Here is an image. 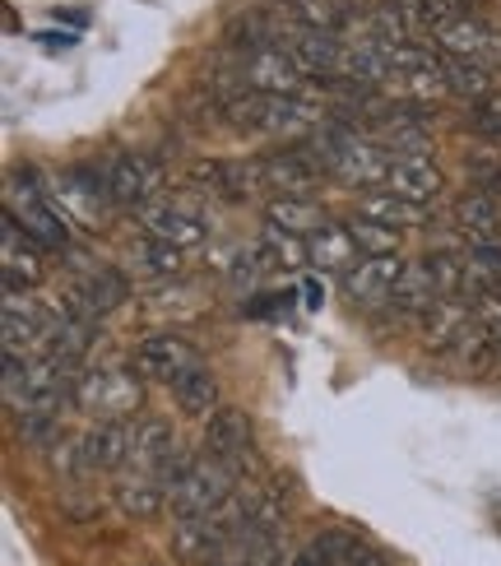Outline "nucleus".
I'll use <instances>...</instances> for the list:
<instances>
[{"label": "nucleus", "mask_w": 501, "mask_h": 566, "mask_svg": "<svg viewBox=\"0 0 501 566\" xmlns=\"http://www.w3.org/2000/svg\"><path fill=\"white\" fill-rule=\"evenodd\" d=\"M173 395H177V405L186 413H196V418H209L213 409H219V381H213V371L205 363L186 367L177 381H173Z\"/></svg>", "instance_id": "27"}, {"label": "nucleus", "mask_w": 501, "mask_h": 566, "mask_svg": "<svg viewBox=\"0 0 501 566\" xmlns=\"http://www.w3.org/2000/svg\"><path fill=\"white\" fill-rule=\"evenodd\" d=\"M75 405L103 418H122L131 409H139V376L135 367H84L75 381Z\"/></svg>", "instance_id": "7"}, {"label": "nucleus", "mask_w": 501, "mask_h": 566, "mask_svg": "<svg viewBox=\"0 0 501 566\" xmlns=\"http://www.w3.org/2000/svg\"><path fill=\"white\" fill-rule=\"evenodd\" d=\"M255 247H260V255H265L270 270H302L306 265V238H293V232H283L274 223H265Z\"/></svg>", "instance_id": "28"}, {"label": "nucleus", "mask_w": 501, "mask_h": 566, "mask_svg": "<svg viewBox=\"0 0 501 566\" xmlns=\"http://www.w3.org/2000/svg\"><path fill=\"white\" fill-rule=\"evenodd\" d=\"M139 228H145V238L167 242V247H181V251L205 247V238H209L205 214H196V209H186L177 200L145 205V209H139Z\"/></svg>", "instance_id": "13"}, {"label": "nucleus", "mask_w": 501, "mask_h": 566, "mask_svg": "<svg viewBox=\"0 0 501 566\" xmlns=\"http://www.w3.org/2000/svg\"><path fill=\"white\" fill-rule=\"evenodd\" d=\"M456 6H460V10H469V14H473V10H479V6H483V0H456Z\"/></svg>", "instance_id": "36"}, {"label": "nucleus", "mask_w": 501, "mask_h": 566, "mask_svg": "<svg viewBox=\"0 0 501 566\" xmlns=\"http://www.w3.org/2000/svg\"><path fill=\"white\" fill-rule=\"evenodd\" d=\"M6 214L38 238L46 251H65L70 247V228L61 219V209L42 196V186H33V172H14L6 186Z\"/></svg>", "instance_id": "3"}, {"label": "nucleus", "mask_w": 501, "mask_h": 566, "mask_svg": "<svg viewBox=\"0 0 501 566\" xmlns=\"http://www.w3.org/2000/svg\"><path fill=\"white\" fill-rule=\"evenodd\" d=\"M279 557H283V534L247 521L237 534L223 538L209 566H279Z\"/></svg>", "instance_id": "16"}, {"label": "nucleus", "mask_w": 501, "mask_h": 566, "mask_svg": "<svg viewBox=\"0 0 501 566\" xmlns=\"http://www.w3.org/2000/svg\"><path fill=\"white\" fill-rule=\"evenodd\" d=\"M223 122L251 135H283V139H306L316 126L330 122V112L316 107V98H293V93H228L219 103Z\"/></svg>", "instance_id": "1"}, {"label": "nucleus", "mask_w": 501, "mask_h": 566, "mask_svg": "<svg viewBox=\"0 0 501 566\" xmlns=\"http://www.w3.org/2000/svg\"><path fill=\"white\" fill-rule=\"evenodd\" d=\"M173 446H177V432L167 428L163 418H145V422H135L126 464L139 469V474H158V464L167 460V451H173Z\"/></svg>", "instance_id": "23"}, {"label": "nucleus", "mask_w": 501, "mask_h": 566, "mask_svg": "<svg viewBox=\"0 0 501 566\" xmlns=\"http://www.w3.org/2000/svg\"><path fill=\"white\" fill-rule=\"evenodd\" d=\"M456 228L465 247H488V242H501V200L488 196V191H473L456 205Z\"/></svg>", "instance_id": "19"}, {"label": "nucleus", "mask_w": 501, "mask_h": 566, "mask_svg": "<svg viewBox=\"0 0 501 566\" xmlns=\"http://www.w3.org/2000/svg\"><path fill=\"white\" fill-rule=\"evenodd\" d=\"M390 6L409 14V23H414L422 38H432L446 19H456V14H460L456 0H390Z\"/></svg>", "instance_id": "31"}, {"label": "nucleus", "mask_w": 501, "mask_h": 566, "mask_svg": "<svg viewBox=\"0 0 501 566\" xmlns=\"http://www.w3.org/2000/svg\"><path fill=\"white\" fill-rule=\"evenodd\" d=\"M404 255H363L348 274H340L344 283V297L357 306V312H390V297H395V283L404 274Z\"/></svg>", "instance_id": "9"}, {"label": "nucleus", "mask_w": 501, "mask_h": 566, "mask_svg": "<svg viewBox=\"0 0 501 566\" xmlns=\"http://www.w3.org/2000/svg\"><path fill=\"white\" fill-rule=\"evenodd\" d=\"M289 306H293V293H260L247 306V316H289Z\"/></svg>", "instance_id": "33"}, {"label": "nucleus", "mask_w": 501, "mask_h": 566, "mask_svg": "<svg viewBox=\"0 0 501 566\" xmlns=\"http://www.w3.org/2000/svg\"><path fill=\"white\" fill-rule=\"evenodd\" d=\"M432 265V279L441 297H469V265H465V251H427L422 255Z\"/></svg>", "instance_id": "30"}, {"label": "nucleus", "mask_w": 501, "mask_h": 566, "mask_svg": "<svg viewBox=\"0 0 501 566\" xmlns=\"http://www.w3.org/2000/svg\"><path fill=\"white\" fill-rule=\"evenodd\" d=\"M265 223L293 232V238H312V232H321L330 219H325V209H316L312 196H274L265 205Z\"/></svg>", "instance_id": "24"}, {"label": "nucleus", "mask_w": 501, "mask_h": 566, "mask_svg": "<svg viewBox=\"0 0 501 566\" xmlns=\"http://www.w3.org/2000/svg\"><path fill=\"white\" fill-rule=\"evenodd\" d=\"M357 214L380 219V223H390L399 232H409V228H422L427 223V205L404 200L395 191H363V196H357Z\"/></svg>", "instance_id": "25"}, {"label": "nucleus", "mask_w": 501, "mask_h": 566, "mask_svg": "<svg viewBox=\"0 0 501 566\" xmlns=\"http://www.w3.org/2000/svg\"><path fill=\"white\" fill-rule=\"evenodd\" d=\"M200 451L223 460L232 474H247L255 464V432H251V418L237 409V405H219L205 418V432H200Z\"/></svg>", "instance_id": "6"}, {"label": "nucleus", "mask_w": 501, "mask_h": 566, "mask_svg": "<svg viewBox=\"0 0 501 566\" xmlns=\"http://www.w3.org/2000/svg\"><path fill=\"white\" fill-rule=\"evenodd\" d=\"M446 56V52H441ZM441 80L456 98H469V103H488L497 93V70L479 65V61H460V56H446L441 61Z\"/></svg>", "instance_id": "26"}, {"label": "nucleus", "mask_w": 501, "mask_h": 566, "mask_svg": "<svg viewBox=\"0 0 501 566\" xmlns=\"http://www.w3.org/2000/svg\"><path fill=\"white\" fill-rule=\"evenodd\" d=\"M163 181H167V168L163 158L149 154V149H126L107 163V191L122 209H145L163 196Z\"/></svg>", "instance_id": "5"}, {"label": "nucleus", "mask_w": 501, "mask_h": 566, "mask_svg": "<svg viewBox=\"0 0 501 566\" xmlns=\"http://www.w3.org/2000/svg\"><path fill=\"white\" fill-rule=\"evenodd\" d=\"M414 325H418V335H422L427 348L450 353L473 325H479V316H473V302L469 297H437Z\"/></svg>", "instance_id": "15"}, {"label": "nucleus", "mask_w": 501, "mask_h": 566, "mask_svg": "<svg viewBox=\"0 0 501 566\" xmlns=\"http://www.w3.org/2000/svg\"><path fill=\"white\" fill-rule=\"evenodd\" d=\"M274 6H283V10H293V6H302V0H274Z\"/></svg>", "instance_id": "37"}, {"label": "nucleus", "mask_w": 501, "mask_h": 566, "mask_svg": "<svg viewBox=\"0 0 501 566\" xmlns=\"http://www.w3.org/2000/svg\"><path fill=\"white\" fill-rule=\"evenodd\" d=\"M437 297H441V289H437V279H432V265H427V261H409V265H404V274H399V283H395L390 312L404 316V321H418Z\"/></svg>", "instance_id": "21"}, {"label": "nucleus", "mask_w": 501, "mask_h": 566, "mask_svg": "<svg viewBox=\"0 0 501 566\" xmlns=\"http://www.w3.org/2000/svg\"><path fill=\"white\" fill-rule=\"evenodd\" d=\"M139 255V265H145L149 274H181V247H167V242H154V238H145V247L135 251Z\"/></svg>", "instance_id": "32"}, {"label": "nucleus", "mask_w": 501, "mask_h": 566, "mask_svg": "<svg viewBox=\"0 0 501 566\" xmlns=\"http://www.w3.org/2000/svg\"><path fill=\"white\" fill-rule=\"evenodd\" d=\"M427 42H432L437 52H446V56L479 61V65H488V70H501V33L492 29L488 19L469 14V10H460L456 19H446Z\"/></svg>", "instance_id": "8"}, {"label": "nucleus", "mask_w": 501, "mask_h": 566, "mask_svg": "<svg viewBox=\"0 0 501 566\" xmlns=\"http://www.w3.org/2000/svg\"><path fill=\"white\" fill-rule=\"evenodd\" d=\"M112 497H116V511L131 515V521H154V515L167 506V483L158 474L131 469V474L112 488Z\"/></svg>", "instance_id": "20"}, {"label": "nucleus", "mask_w": 501, "mask_h": 566, "mask_svg": "<svg viewBox=\"0 0 501 566\" xmlns=\"http://www.w3.org/2000/svg\"><path fill=\"white\" fill-rule=\"evenodd\" d=\"M196 363H200L196 344L173 335V329H163V335H145L131 353V367H135L139 381H163V386H173L177 376L186 367H196Z\"/></svg>", "instance_id": "10"}, {"label": "nucleus", "mask_w": 501, "mask_h": 566, "mask_svg": "<svg viewBox=\"0 0 501 566\" xmlns=\"http://www.w3.org/2000/svg\"><path fill=\"white\" fill-rule=\"evenodd\" d=\"M46 247L38 238H29L10 214L0 223V274H6V289L10 293H29L46 279Z\"/></svg>", "instance_id": "11"}, {"label": "nucleus", "mask_w": 501, "mask_h": 566, "mask_svg": "<svg viewBox=\"0 0 501 566\" xmlns=\"http://www.w3.org/2000/svg\"><path fill=\"white\" fill-rule=\"evenodd\" d=\"M441 168L432 158H390V172L380 181V191H395L404 200H418V205H432L441 196Z\"/></svg>", "instance_id": "17"}, {"label": "nucleus", "mask_w": 501, "mask_h": 566, "mask_svg": "<svg viewBox=\"0 0 501 566\" xmlns=\"http://www.w3.org/2000/svg\"><path fill=\"white\" fill-rule=\"evenodd\" d=\"M302 293H306V306H321V302H325V283H321L316 274H306V279H302Z\"/></svg>", "instance_id": "34"}, {"label": "nucleus", "mask_w": 501, "mask_h": 566, "mask_svg": "<svg viewBox=\"0 0 501 566\" xmlns=\"http://www.w3.org/2000/svg\"><path fill=\"white\" fill-rule=\"evenodd\" d=\"M293 93V98H312L316 84L312 75L298 65V56L283 42L270 46H251V52H237L232 61V93Z\"/></svg>", "instance_id": "2"}, {"label": "nucleus", "mask_w": 501, "mask_h": 566, "mask_svg": "<svg viewBox=\"0 0 501 566\" xmlns=\"http://www.w3.org/2000/svg\"><path fill=\"white\" fill-rule=\"evenodd\" d=\"M492 339H497V348H501V329H492Z\"/></svg>", "instance_id": "38"}, {"label": "nucleus", "mask_w": 501, "mask_h": 566, "mask_svg": "<svg viewBox=\"0 0 501 566\" xmlns=\"http://www.w3.org/2000/svg\"><path fill=\"white\" fill-rule=\"evenodd\" d=\"M348 232H353V242H357V251H363V255H399V247H404L399 228L380 223V219H367V214H353Z\"/></svg>", "instance_id": "29"}, {"label": "nucleus", "mask_w": 501, "mask_h": 566, "mask_svg": "<svg viewBox=\"0 0 501 566\" xmlns=\"http://www.w3.org/2000/svg\"><path fill=\"white\" fill-rule=\"evenodd\" d=\"M131 437H135V428L126 418H98L84 432V441L75 446L80 469H84V474H98V469H122L126 455H131Z\"/></svg>", "instance_id": "14"}, {"label": "nucleus", "mask_w": 501, "mask_h": 566, "mask_svg": "<svg viewBox=\"0 0 501 566\" xmlns=\"http://www.w3.org/2000/svg\"><path fill=\"white\" fill-rule=\"evenodd\" d=\"M357 261H363V251H357L348 223H325L321 232L306 238V265H316L325 274H348Z\"/></svg>", "instance_id": "18"}, {"label": "nucleus", "mask_w": 501, "mask_h": 566, "mask_svg": "<svg viewBox=\"0 0 501 566\" xmlns=\"http://www.w3.org/2000/svg\"><path fill=\"white\" fill-rule=\"evenodd\" d=\"M255 172H260V186H270L274 196H312L325 177L321 163L306 154L302 139L293 149H274L265 158H255Z\"/></svg>", "instance_id": "12"}, {"label": "nucleus", "mask_w": 501, "mask_h": 566, "mask_svg": "<svg viewBox=\"0 0 501 566\" xmlns=\"http://www.w3.org/2000/svg\"><path fill=\"white\" fill-rule=\"evenodd\" d=\"M38 38H42L46 46H75V42H80L75 33H56V29H52V33H38Z\"/></svg>", "instance_id": "35"}, {"label": "nucleus", "mask_w": 501, "mask_h": 566, "mask_svg": "<svg viewBox=\"0 0 501 566\" xmlns=\"http://www.w3.org/2000/svg\"><path fill=\"white\" fill-rule=\"evenodd\" d=\"M232 492H237V474L223 460L200 451L186 474L167 488V506H173V515H209L213 506H223Z\"/></svg>", "instance_id": "4"}, {"label": "nucleus", "mask_w": 501, "mask_h": 566, "mask_svg": "<svg viewBox=\"0 0 501 566\" xmlns=\"http://www.w3.org/2000/svg\"><path fill=\"white\" fill-rule=\"evenodd\" d=\"M70 293H75L93 316H107V312H116V306H122V302L131 297V283H126L122 274H116L112 265H93V270H84V274H80V283H75Z\"/></svg>", "instance_id": "22"}]
</instances>
